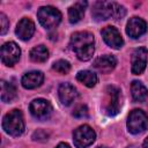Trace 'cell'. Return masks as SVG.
I'll return each instance as SVG.
<instances>
[{"mask_svg": "<svg viewBox=\"0 0 148 148\" xmlns=\"http://www.w3.org/2000/svg\"><path fill=\"white\" fill-rule=\"evenodd\" d=\"M98 148H108V147H104V146H101V147H98Z\"/></svg>", "mask_w": 148, "mask_h": 148, "instance_id": "30", "label": "cell"}, {"mask_svg": "<svg viewBox=\"0 0 148 148\" xmlns=\"http://www.w3.org/2000/svg\"><path fill=\"white\" fill-rule=\"evenodd\" d=\"M49 58V51L44 45H38L31 49L30 51V59L34 62H44Z\"/></svg>", "mask_w": 148, "mask_h": 148, "instance_id": "21", "label": "cell"}, {"mask_svg": "<svg viewBox=\"0 0 148 148\" xmlns=\"http://www.w3.org/2000/svg\"><path fill=\"white\" fill-rule=\"evenodd\" d=\"M52 68L59 74H67L71 71V64L67 60H58L52 65Z\"/></svg>", "mask_w": 148, "mask_h": 148, "instance_id": "22", "label": "cell"}, {"mask_svg": "<svg viewBox=\"0 0 148 148\" xmlns=\"http://www.w3.org/2000/svg\"><path fill=\"white\" fill-rule=\"evenodd\" d=\"M76 80L79 82H81L82 84H84L86 87H88V88L95 87L97 81H98L97 75L94 72H90V71H80L76 74Z\"/></svg>", "mask_w": 148, "mask_h": 148, "instance_id": "19", "label": "cell"}, {"mask_svg": "<svg viewBox=\"0 0 148 148\" xmlns=\"http://www.w3.org/2000/svg\"><path fill=\"white\" fill-rule=\"evenodd\" d=\"M147 54H148V51L143 46L134 50L132 54V73L133 74L140 75L143 73L147 65Z\"/></svg>", "mask_w": 148, "mask_h": 148, "instance_id": "10", "label": "cell"}, {"mask_svg": "<svg viewBox=\"0 0 148 148\" xmlns=\"http://www.w3.org/2000/svg\"><path fill=\"white\" fill-rule=\"evenodd\" d=\"M132 98L134 102H143L148 96V89L140 81H133L131 84Z\"/></svg>", "mask_w": 148, "mask_h": 148, "instance_id": "18", "label": "cell"}, {"mask_svg": "<svg viewBox=\"0 0 148 148\" xmlns=\"http://www.w3.org/2000/svg\"><path fill=\"white\" fill-rule=\"evenodd\" d=\"M147 31V23L141 17H132L128 20L126 25V34L131 38H139Z\"/></svg>", "mask_w": 148, "mask_h": 148, "instance_id": "12", "label": "cell"}, {"mask_svg": "<svg viewBox=\"0 0 148 148\" xmlns=\"http://www.w3.org/2000/svg\"><path fill=\"white\" fill-rule=\"evenodd\" d=\"M96 139L95 131L88 125L79 126L73 133V141L75 147L77 148H86L90 146Z\"/></svg>", "mask_w": 148, "mask_h": 148, "instance_id": "6", "label": "cell"}, {"mask_svg": "<svg viewBox=\"0 0 148 148\" xmlns=\"http://www.w3.org/2000/svg\"><path fill=\"white\" fill-rule=\"evenodd\" d=\"M37 17H38L39 23L45 29H53L60 23L61 13L52 6H44L38 9Z\"/></svg>", "mask_w": 148, "mask_h": 148, "instance_id": "3", "label": "cell"}, {"mask_svg": "<svg viewBox=\"0 0 148 148\" xmlns=\"http://www.w3.org/2000/svg\"><path fill=\"white\" fill-rule=\"evenodd\" d=\"M2 128L12 136L21 135L24 132V119L22 112L17 109H14L6 113L2 119Z\"/></svg>", "mask_w": 148, "mask_h": 148, "instance_id": "2", "label": "cell"}, {"mask_svg": "<svg viewBox=\"0 0 148 148\" xmlns=\"http://www.w3.org/2000/svg\"><path fill=\"white\" fill-rule=\"evenodd\" d=\"M56 148H71L68 143H65V142H60Z\"/></svg>", "mask_w": 148, "mask_h": 148, "instance_id": "27", "label": "cell"}, {"mask_svg": "<svg viewBox=\"0 0 148 148\" xmlns=\"http://www.w3.org/2000/svg\"><path fill=\"white\" fill-rule=\"evenodd\" d=\"M148 127V116L139 109L131 111L127 118V130L132 134H139L147 130Z\"/></svg>", "mask_w": 148, "mask_h": 148, "instance_id": "5", "label": "cell"}, {"mask_svg": "<svg viewBox=\"0 0 148 148\" xmlns=\"http://www.w3.org/2000/svg\"><path fill=\"white\" fill-rule=\"evenodd\" d=\"M142 146H143V148H148V136H147L146 140L143 141V145H142Z\"/></svg>", "mask_w": 148, "mask_h": 148, "instance_id": "28", "label": "cell"}, {"mask_svg": "<svg viewBox=\"0 0 148 148\" xmlns=\"http://www.w3.org/2000/svg\"><path fill=\"white\" fill-rule=\"evenodd\" d=\"M102 37H103L104 42L112 49H120L124 44L123 37H121L120 32L118 31V29L114 27H111V25L103 28Z\"/></svg>", "mask_w": 148, "mask_h": 148, "instance_id": "11", "label": "cell"}, {"mask_svg": "<svg viewBox=\"0 0 148 148\" xmlns=\"http://www.w3.org/2000/svg\"><path fill=\"white\" fill-rule=\"evenodd\" d=\"M34 140H40V139H43V140H45L46 138H47V134L45 133V132H43V131H37L35 134H34ZM47 140V139H46Z\"/></svg>", "mask_w": 148, "mask_h": 148, "instance_id": "26", "label": "cell"}, {"mask_svg": "<svg viewBox=\"0 0 148 148\" xmlns=\"http://www.w3.org/2000/svg\"><path fill=\"white\" fill-rule=\"evenodd\" d=\"M121 106L120 102V90L114 86H108L105 89V102H104V112L109 117L118 114Z\"/></svg>", "mask_w": 148, "mask_h": 148, "instance_id": "4", "label": "cell"}, {"mask_svg": "<svg viewBox=\"0 0 148 148\" xmlns=\"http://www.w3.org/2000/svg\"><path fill=\"white\" fill-rule=\"evenodd\" d=\"M128 148H138V147H135V146H130Z\"/></svg>", "mask_w": 148, "mask_h": 148, "instance_id": "29", "label": "cell"}, {"mask_svg": "<svg viewBox=\"0 0 148 148\" xmlns=\"http://www.w3.org/2000/svg\"><path fill=\"white\" fill-rule=\"evenodd\" d=\"M21 56V50L14 42H7L1 46V61L6 66H14Z\"/></svg>", "mask_w": 148, "mask_h": 148, "instance_id": "8", "label": "cell"}, {"mask_svg": "<svg viewBox=\"0 0 148 148\" xmlns=\"http://www.w3.org/2000/svg\"><path fill=\"white\" fill-rule=\"evenodd\" d=\"M94 44V35L89 31H77L71 37V47L75 52L76 57L82 61L91 59L95 51Z\"/></svg>", "mask_w": 148, "mask_h": 148, "instance_id": "1", "label": "cell"}, {"mask_svg": "<svg viewBox=\"0 0 148 148\" xmlns=\"http://www.w3.org/2000/svg\"><path fill=\"white\" fill-rule=\"evenodd\" d=\"M17 37L22 40H28L32 37L34 32H35V23L28 18V17H23L20 20V22L16 25V30H15Z\"/></svg>", "mask_w": 148, "mask_h": 148, "instance_id": "13", "label": "cell"}, {"mask_svg": "<svg viewBox=\"0 0 148 148\" xmlns=\"http://www.w3.org/2000/svg\"><path fill=\"white\" fill-rule=\"evenodd\" d=\"M126 14V9L125 7H123L121 5L114 2V10H113V18L114 20H121Z\"/></svg>", "mask_w": 148, "mask_h": 148, "instance_id": "24", "label": "cell"}, {"mask_svg": "<svg viewBox=\"0 0 148 148\" xmlns=\"http://www.w3.org/2000/svg\"><path fill=\"white\" fill-rule=\"evenodd\" d=\"M113 10H114V2L97 1L92 6L91 15L96 21H105L113 17Z\"/></svg>", "mask_w": 148, "mask_h": 148, "instance_id": "9", "label": "cell"}, {"mask_svg": "<svg viewBox=\"0 0 148 148\" xmlns=\"http://www.w3.org/2000/svg\"><path fill=\"white\" fill-rule=\"evenodd\" d=\"M87 6L86 1H77L68 8V20L71 23H77L84 15V8Z\"/></svg>", "mask_w": 148, "mask_h": 148, "instance_id": "17", "label": "cell"}, {"mask_svg": "<svg viewBox=\"0 0 148 148\" xmlns=\"http://www.w3.org/2000/svg\"><path fill=\"white\" fill-rule=\"evenodd\" d=\"M29 110H30V113L36 119H39V120L47 119L52 113V106L50 102L44 98L34 99L29 105Z\"/></svg>", "mask_w": 148, "mask_h": 148, "instance_id": "7", "label": "cell"}, {"mask_svg": "<svg viewBox=\"0 0 148 148\" xmlns=\"http://www.w3.org/2000/svg\"><path fill=\"white\" fill-rule=\"evenodd\" d=\"M44 81V74L39 71H31L22 76L21 83L25 89H35L39 87Z\"/></svg>", "mask_w": 148, "mask_h": 148, "instance_id": "16", "label": "cell"}, {"mask_svg": "<svg viewBox=\"0 0 148 148\" xmlns=\"http://www.w3.org/2000/svg\"><path fill=\"white\" fill-rule=\"evenodd\" d=\"M9 28V21L3 13H0V34L5 35Z\"/></svg>", "mask_w": 148, "mask_h": 148, "instance_id": "25", "label": "cell"}, {"mask_svg": "<svg viewBox=\"0 0 148 148\" xmlns=\"http://www.w3.org/2000/svg\"><path fill=\"white\" fill-rule=\"evenodd\" d=\"M92 65L98 72H101L103 74H108V73H110L111 71L114 69V67L117 65V60L111 54H104L102 57H98L94 61Z\"/></svg>", "mask_w": 148, "mask_h": 148, "instance_id": "15", "label": "cell"}, {"mask_svg": "<svg viewBox=\"0 0 148 148\" xmlns=\"http://www.w3.org/2000/svg\"><path fill=\"white\" fill-rule=\"evenodd\" d=\"M73 116L76 118H87L88 117V108L83 104L77 105L73 111Z\"/></svg>", "mask_w": 148, "mask_h": 148, "instance_id": "23", "label": "cell"}, {"mask_svg": "<svg viewBox=\"0 0 148 148\" xmlns=\"http://www.w3.org/2000/svg\"><path fill=\"white\" fill-rule=\"evenodd\" d=\"M16 97V89L12 83L1 81V101L5 103L12 102Z\"/></svg>", "mask_w": 148, "mask_h": 148, "instance_id": "20", "label": "cell"}, {"mask_svg": "<svg viewBox=\"0 0 148 148\" xmlns=\"http://www.w3.org/2000/svg\"><path fill=\"white\" fill-rule=\"evenodd\" d=\"M58 95H59V99H60L61 104L68 106L77 97V91L74 88V86H72L71 83L66 82V83H61L59 86Z\"/></svg>", "mask_w": 148, "mask_h": 148, "instance_id": "14", "label": "cell"}]
</instances>
